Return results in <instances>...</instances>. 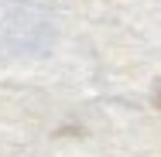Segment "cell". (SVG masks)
<instances>
[{
	"mask_svg": "<svg viewBox=\"0 0 161 157\" xmlns=\"http://www.w3.org/2000/svg\"><path fill=\"white\" fill-rule=\"evenodd\" d=\"M158 109H161V86H158Z\"/></svg>",
	"mask_w": 161,
	"mask_h": 157,
	"instance_id": "cell-1",
	"label": "cell"
}]
</instances>
